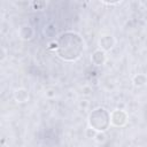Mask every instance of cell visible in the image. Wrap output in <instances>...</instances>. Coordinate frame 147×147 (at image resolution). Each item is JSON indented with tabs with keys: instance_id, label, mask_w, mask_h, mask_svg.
I'll return each mask as SVG.
<instances>
[{
	"instance_id": "cell-14",
	"label": "cell",
	"mask_w": 147,
	"mask_h": 147,
	"mask_svg": "<svg viewBox=\"0 0 147 147\" xmlns=\"http://www.w3.org/2000/svg\"><path fill=\"white\" fill-rule=\"evenodd\" d=\"M46 95H47L48 98H52V96H54V95H55V92H54L53 90H48V91L46 92Z\"/></svg>"
},
{
	"instance_id": "cell-12",
	"label": "cell",
	"mask_w": 147,
	"mask_h": 147,
	"mask_svg": "<svg viewBox=\"0 0 147 147\" xmlns=\"http://www.w3.org/2000/svg\"><path fill=\"white\" fill-rule=\"evenodd\" d=\"M6 54H7L6 48H5V47H1V56H0V61H3V60H5Z\"/></svg>"
},
{
	"instance_id": "cell-11",
	"label": "cell",
	"mask_w": 147,
	"mask_h": 147,
	"mask_svg": "<svg viewBox=\"0 0 147 147\" xmlns=\"http://www.w3.org/2000/svg\"><path fill=\"white\" fill-rule=\"evenodd\" d=\"M82 91H83V94H85V95H90L91 92H92V88H91L90 86H84Z\"/></svg>"
},
{
	"instance_id": "cell-13",
	"label": "cell",
	"mask_w": 147,
	"mask_h": 147,
	"mask_svg": "<svg viewBox=\"0 0 147 147\" xmlns=\"http://www.w3.org/2000/svg\"><path fill=\"white\" fill-rule=\"evenodd\" d=\"M87 106H88V101H87V100H82V101L79 102V107L83 108V109L86 108Z\"/></svg>"
},
{
	"instance_id": "cell-8",
	"label": "cell",
	"mask_w": 147,
	"mask_h": 147,
	"mask_svg": "<svg viewBox=\"0 0 147 147\" xmlns=\"http://www.w3.org/2000/svg\"><path fill=\"white\" fill-rule=\"evenodd\" d=\"M96 133H98V131L95 129H93V127H88V129L85 130V136L87 138H95Z\"/></svg>"
},
{
	"instance_id": "cell-3",
	"label": "cell",
	"mask_w": 147,
	"mask_h": 147,
	"mask_svg": "<svg viewBox=\"0 0 147 147\" xmlns=\"http://www.w3.org/2000/svg\"><path fill=\"white\" fill-rule=\"evenodd\" d=\"M99 44H100V47H101V49H102L103 52H105V51H109V49L113 48V46L115 45V39H114L113 36H109V34L102 36V37L100 38Z\"/></svg>"
},
{
	"instance_id": "cell-10",
	"label": "cell",
	"mask_w": 147,
	"mask_h": 147,
	"mask_svg": "<svg viewBox=\"0 0 147 147\" xmlns=\"http://www.w3.org/2000/svg\"><path fill=\"white\" fill-rule=\"evenodd\" d=\"M57 47H59V45H57V42H55V41H52V42H49V45H48V49H51V51H56Z\"/></svg>"
},
{
	"instance_id": "cell-4",
	"label": "cell",
	"mask_w": 147,
	"mask_h": 147,
	"mask_svg": "<svg viewBox=\"0 0 147 147\" xmlns=\"http://www.w3.org/2000/svg\"><path fill=\"white\" fill-rule=\"evenodd\" d=\"M91 61L95 65H102L105 63V61H106V54H105V52L102 49L95 51L92 54V56H91Z\"/></svg>"
},
{
	"instance_id": "cell-7",
	"label": "cell",
	"mask_w": 147,
	"mask_h": 147,
	"mask_svg": "<svg viewBox=\"0 0 147 147\" xmlns=\"http://www.w3.org/2000/svg\"><path fill=\"white\" fill-rule=\"evenodd\" d=\"M133 84H134V86H138V87H140V86H142V85H145L146 84V82H147V78H146V76L145 75H142V74H138V75H136L134 77H133Z\"/></svg>"
},
{
	"instance_id": "cell-2",
	"label": "cell",
	"mask_w": 147,
	"mask_h": 147,
	"mask_svg": "<svg viewBox=\"0 0 147 147\" xmlns=\"http://www.w3.org/2000/svg\"><path fill=\"white\" fill-rule=\"evenodd\" d=\"M126 121H127V116H126V113L124 110L116 109L110 115V122L115 126H123L126 123Z\"/></svg>"
},
{
	"instance_id": "cell-9",
	"label": "cell",
	"mask_w": 147,
	"mask_h": 147,
	"mask_svg": "<svg viewBox=\"0 0 147 147\" xmlns=\"http://www.w3.org/2000/svg\"><path fill=\"white\" fill-rule=\"evenodd\" d=\"M106 138H107V137H106L105 132H98L94 139H95L98 142H105V141H106Z\"/></svg>"
},
{
	"instance_id": "cell-6",
	"label": "cell",
	"mask_w": 147,
	"mask_h": 147,
	"mask_svg": "<svg viewBox=\"0 0 147 147\" xmlns=\"http://www.w3.org/2000/svg\"><path fill=\"white\" fill-rule=\"evenodd\" d=\"M33 34H34V30L31 26H29V25H23L21 28V30H20V37L23 40H30V39H32Z\"/></svg>"
},
{
	"instance_id": "cell-1",
	"label": "cell",
	"mask_w": 147,
	"mask_h": 147,
	"mask_svg": "<svg viewBox=\"0 0 147 147\" xmlns=\"http://www.w3.org/2000/svg\"><path fill=\"white\" fill-rule=\"evenodd\" d=\"M76 33H72V32H67V33H62L60 37H59V42H62V44H64V45H68L67 47H59L57 49H56V52H57V55L61 57V59H63V60H65V61H74V60H76V59H78L79 56L71 49V42L75 40V38H76Z\"/></svg>"
},
{
	"instance_id": "cell-5",
	"label": "cell",
	"mask_w": 147,
	"mask_h": 147,
	"mask_svg": "<svg viewBox=\"0 0 147 147\" xmlns=\"http://www.w3.org/2000/svg\"><path fill=\"white\" fill-rule=\"evenodd\" d=\"M14 99L17 102H25V101H28V99H29V92H28V90L22 88V87L15 90V92H14Z\"/></svg>"
}]
</instances>
